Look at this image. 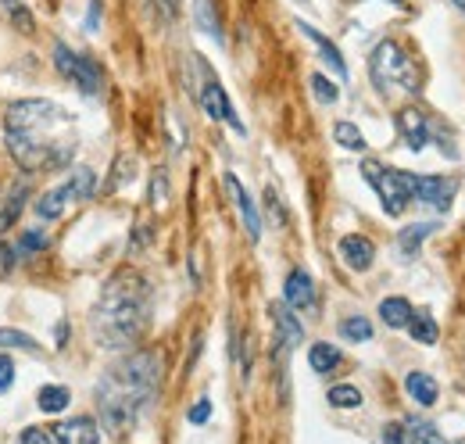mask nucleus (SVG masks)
Returning a JSON list of instances; mask_svg holds the SVG:
<instances>
[{
  "instance_id": "45",
  "label": "nucleus",
  "mask_w": 465,
  "mask_h": 444,
  "mask_svg": "<svg viewBox=\"0 0 465 444\" xmlns=\"http://www.w3.org/2000/svg\"><path fill=\"white\" fill-rule=\"evenodd\" d=\"M4 4H8V8H12V4H19V0H4Z\"/></svg>"
},
{
  "instance_id": "23",
  "label": "nucleus",
  "mask_w": 465,
  "mask_h": 444,
  "mask_svg": "<svg viewBox=\"0 0 465 444\" xmlns=\"http://www.w3.org/2000/svg\"><path fill=\"white\" fill-rule=\"evenodd\" d=\"M68 401H72L68 387H58V384L40 387V394H36V405H40L43 412H65V409H68Z\"/></svg>"
},
{
  "instance_id": "29",
  "label": "nucleus",
  "mask_w": 465,
  "mask_h": 444,
  "mask_svg": "<svg viewBox=\"0 0 465 444\" xmlns=\"http://www.w3.org/2000/svg\"><path fill=\"white\" fill-rule=\"evenodd\" d=\"M340 333L347 340H372V323L365 315H351V319L340 323Z\"/></svg>"
},
{
  "instance_id": "19",
  "label": "nucleus",
  "mask_w": 465,
  "mask_h": 444,
  "mask_svg": "<svg viewBox=\"0 0 465 444\" xmlns=\"http://www.w3.org/2000/svg\"><path fill=\"white\" fill-rule=\"evenodd\" d=\"M194 22L205 36H212L215 43H222V22H219V12H215V0H194Z\"/></svg>"
},
{
  "instance_id": "7",
  "label": "nucleus",
  "mask_w": 465,
  "mask_h": 444,
  "mask_svg": "<svg viewBox=\"0 0 465 444\" xmlns=\"http://www.w3.org/2000/svg\"><path fill=\"white\" fill-rule=\"evenodd\" d=\"M54 68L75 86L79 94H86V97H101L105 94V72L89 54H79L68 43H58L54 47Z\"/></svg>"
},
{
  "instance_id": "34",
  "label": "nucleus",
  "mask_w": 465,
  "mask_h": 444,
  "mask_svg": "<svg viewBox=\"0 0 465 444\" xmlns=\"http://www.w3.org/2000/svg\"><path fill=\"white\" fill-rule=\"evenodd\" d=\"M165 201H168V175H165V168H158L154 180H151V205L161 208Z\"/></svg>"
},
{
  "instance_id": "44",
  "label": "nucleus",
  "mask_w": 465,
  "mask_h": 444,
  "mask_svg": "<svg viewBox=\"0 0 465 444\" xmlns=\"http://www.w3.org/2000/svg\"><path fill=\"white\" fill-rule=\"evenodd\" d=\"M391 4H398V8H405V0H391Z\"/></svg>"
},
{
  "instance_id": "6",
  "label": "nucleus",
  "mask_w": 465,
  "mask_h": 444,
  "mask_svg": "<svg viewBox=\"0 0 465 444\" xmlns=\"http://www.w3.org/2000/svg\"><path fill=\"white\" fill-rule=\"evenodd\" d=\"M93 191H97V175H93V168H72V175H68V180H65L61 187L47 191V194L36 201V215H40L43 222H54V219L65 215L68 205L89 201Z\"/></svg>"
},
{
  "instance_id": "41",
  "label": "nucleus",
  "mask_w": 465,
  "mask_h": 444,
  "mask_svg": "<svg viewBox=\"0 0 465 444\" xmlns=\"http://www.w3.org/2000/svg\"><path fill=\"white\" fill-rule=\"evenodd\" d=\"M101 0H89V12H86V29L89 33H97V22H101Z\"/></svg>"
},
{
  "instance_id": "15",
  "label": "nucleus",
  "mask_w": 465,
  "mask_h": 444,
  "mask_svg": "<svg viewBox=\"0 0 465 444\" xmlns=\"http://www.w3.org/2000/svg\"><path fill=\"white\" fill-rule=\"evenodd\" d=\"M272 323L279 330V340H283L287 347H298L305 340V326L298 323V315H294L291 305H272Z\"/></svg>"
},
{
  "instance_id": "26",
  "label": "nucleus",
  "mask_w": 465,
  "mask_h": 444,
  "mask_svg": "<svg viewBox=\"0 0 465 444\" xmlns=\"http://www.w3.org/2000/svg\"><path fill=\"white\" fill-rule=\"evenodd\" d=\"M333 140L340 147H347V151H365V136H361V129L354 122H337L333 126Z\"/></svg>"
},
{
  "instance_id": "31",
  "label": "nucleus",
  "mask_w": 465,
  "mask_h": 444,
  "mask_svg": "<svg viewBox=\"0 0 465 444\" xmlns=\"http://www.w3.org/2000/svg\"><path fill=\"white\" fill-rule=\"evenodd\" d=\"M133 168H136V158H133V154H119V161H115V180L108 183V191H119V187H126V183L133 180V175H136Z\"/></svg>"
},
{
  "instance_id": "42",
  "label": "nucleus",
  "mask_w": 465,
  "mask_h": 444,
  "mask_svg": "<svg viewBox=\"0 0 465 444\" xmlns=\"http://www.w3.org/2000/svg\"><path fill=\"white\" fill-rule=\"evenodd\" d=\"M158 4H161V12H165V19H168V22L179 15V0H158Z\"/></svg>"
},
{
  "instance_id": "39",
  "label": "nucleus",
  "mask_w": 465,
  "mask_h": 444,
  "mask_svg": "<svg viewBox=\"0 0 465 444\" xmlns=\"http://www.w3.org/2000/svg\"><path fill=\"white\" fill-rule=\"evenodd\" d=\"M8 12H12V22H19V29H22V33H33V15H29L22 4H12Z\"/></svg>"
},
{
  "instance_id": "35",
  "label": "nucleus",
  "mask_w": 465,
  "mask_h": 444,
  "mask_svg": "<svg viewBox=\"0 0 465 444\" xmlns=\"http://www.w3.org/2000/svg\"><path fill=\"white\" fill-rule=\"evenodd\" d=\"M15 261H19V251H15L12 244H4V240H0V280L15 273Z\"/></svg>"
},
{
  "instance_id": "5",
  "label": "nucleus",
  "mask_w": 465,
  "mask_h": 444,
  "mask_svg": "<svg viewBox=\"0 0 465 444\" xmlns=\"http://www.w3.org/2000/svg\"><path fill=\"white\" fill-rule=\"evenodd\" d=\"M361 175L376 187L380 201H384V212L387 215H401L408 208V201L415 198V175L412 172H401V168H387L380 161H361Z\"/></svg>"
},
{
  "instance_id": "32",
  "label": "nucleus",
  "mask_w": 465,
  "mask_h": 444,
  "mask_svg": "<svg viewBox=\"0 0 465 444\" xmlns=\"http://www.w3.org/2000/svg\"><path fill=\"white\" fill-rule=\"evenodd\" d=\"M312 94H315L322 105H333V101L340 97V90H337V86H333L322 72H315V75H312Z\"/></svg>"
},
{
  "instance_id": "12",
  "label": "nucleus",
  "mask_w": 465,
  "mask_h": 444,
  "mask_svg": "<svg viewBox=\"0 0 465 444\" xmlns=\"http://www.w3.org/2000/svg\"><path fill=\"white\" fill-rule=\"evenodd\" d=\"M340 258H344V265H347V269H354V273H365L368 265H372V258H376V244H372L368 237L347 233V237H340Z\"/></svg>"
},
{
  "instance_id": "16",
  "label": "nucleus",
  "mask_w": 465,
  "mask_h": 444,
  "mask_svg": "<svg viewBox=\"0 0 465 444\" xmlns=\"http://www.w3.org/2000/svg\"><path fill=\"white\" fill-rule=\"evenodd\" d=\"M437 230H440L437 222H412V226H405V230L398 233V251H401V258L412 261V258L419 254V247H422Z\"/></svg>"
},
{
  "instance_id": "10",
  "label": "nucleus",
  "mask_w": 465,
  "mask_h": 444,
  "mask_svg": "<svg viewBox=\"0 0 465 444\" xmlns=\"http://www.w3.org/2000/svg\"><path fill=\"white\" fill-rule=\"evenodd\" d=\"M398 133L405 136V144H408L412 151H422V147L433 140V122H430V115L419 112V108H401V112H398Z\"/></svg>"
},
{
  "instance_id": "30",
  "label": "nucleus",
  "mask_w": 465,
  "mask_h": 444,
  "mask_svg": "<svg viewBox=\"0 0 465 444\" xmlns=\"http://www.w3.org/2000/svg\"><path fill=\"white\" fill-rule=\"evenodd\" d=\"M47 240H50V237H47L43 230H26V233L19 237V244H15V251H19V258H22V254H36V251L47 247Z\"/></svg>"
},
{
  "instance_id": "8",
  "label": "nucleus",
  "mask_w": 465,
  "mask_h": 444,
  "mask_svg": "<svg viewBox=\"0 0 465 444\" xmlns=\"http://www.w3.org/2000/svg\"><path fill=\"white\" fill-rule=\"evenodd\" d=\"M458 194V180L454 175H415V198L437 212H447L451 201Z\"/></svg>"
},
{
  "instance_id": "33",
  "label": "nucleus",
  "mask_w": 465,
  "mask_h": 444,
  "mask_svg": "<svg viewBox=\"0 0 465 444\" xmlns=\"http://www.w3.org/2000/svg\"><path fill=\"white\" fill-rule=\"evenodd\" d=\"M384 444H415L408 423H387L384 426Z\"/></svg>"
},
{
  "instance_id": "1",
  "label": "nucleus",
  "mask_w": 465,
  "mask_h": 444,
  "mask_svg": "<svg viewBox=\"0 0 465 444\" xmlns=\"http://www.w3.org/2000/svg\"><path fill=\"white\" fill-rule=\"evenodd\" d=\"M4 140L26 172H54L72 165L75 154V129L72 115L54 101H15L4 115Z\"/></svg>"
},
{
  "instance_id": "37",
  "label": "nucleus",
  "mask_w": 465,
  "mask_h": 444,
  "mask_svg": "<svg viewBox=\"0 0 465 444\" xmlns=\"http://www.w3.org/2000/svg\"><path fill=\"white\" fill-rule=\"evenodd\" d=\"M15 384V362L8 351H0V391H8Z\"/></svg>"
},
{
  "instance_id": "21",
  "label": "nucleus",
  "mask_w": 465,
  "mask_h": 444,
  "mask_svg": "<svg viewBox=\"0 0 465 444\" xmlns=\"http://www.w3.org/2000/svg\"><path fill=\"white\" fill-rule=\"evenodd\" d=\"M405 330L412 333L415 344H437V337H440V326H437V319L430 312H412V323Z\"/></svg>"
},
{
  "instance_id": "11",
  "label": "nucleus",
  "mask_w": 465,
  "mask_h": 444,
  "mask_svg": "<svg viewBox=\"0 0 465 444\" xmlns=\"http://www.w3.org/2000/svg\"><path fill=\"white\" fill-rule=\"evenodd\" d=\"M226 191H229V198H233V205H236V212H240V219H244V230H247V237L258 244L261 240V215H258V205H254V198L240 187V180L233 172H226Z\"/></svg>"
},
{
  "instance_id": "38",
  "label": "nucleus",
  "mask_w": 465,
  "mask_h": 444,
  "mask_svg": "<svg viewBox=\"0 0 465 444\" xmlns=\"http://www.w3.org/2000/svg\"><path fill=\"white\" fill-rule=\"evenodd\" d=\"M186 419H190L194 426H201V423H208V419H212V401H208V398H201V401H198V405H194L190 412H186Z\"/></svg>"
},
{
  "instance_id": "4",
  "label": "nucleus",
  "mask_w": 465,
  "mask_h": 444,
  "mask_svg": "<svg viewBox=\"0 0 465 444\" xmlns=\"http://www.w3.org/2000/svg\"><path fill=\"white\" fill-rule=\"evenodd\" d=\"M368 75H372V82H376L384 94H394V90L419 94L422 90V86H419V68H415V61L408 58V51L398 40L376 43V51L368 54Z\"/></svg>"
},
{
  "instance_id": "25",
  "label": "nucleus",
  "mask_w": 465,
  "mask_h": 444,
  "mask_svg": "<svg viewBox=\"0 0 465 444\" xmlns=\"http://www.w3.org/2000/svg\"><path fill=\"white\" fill-rule=\"evenodd\" d=\"M26 198H29V187L22 183L12 198H8V205H4V212H0V233H8L12 230V222L22 215V208H26Z\"/></svg>"
},
{
  "instance_id": "14",
  "label": "nucleus",
  "mask_w": 465,
  "mask_h": 444,
  "mask_svg": "<svg viewBox=\"0 0 465 444\" xmlns=\"http://www.w3.org/2000/svg\"><path fill=\"white\" fill-rule=\"evenodd\" d=\"M283 298H287V305H291L294 312L315 308V284H312V277H308L305 269H294V273L287 277V284H283Z\"/></svg>"
},
{
  "instance_id": "3",
  "label": "nucleus",
  "mask_w": 465,
  "mask_h": 444,
  "mask_svg": "<svg viewBox=\"0 0 465 444\" xmlns=\"http://www.w3.org/2000/svg\"><path fill=\"white\" fill-rule=\"evenodd\" d=\"M151 323V287L140 273L122 269L115 273L89 315V333L105 351H126L133 347Z\"/></svg>"
},
{
  "instance_id": "24",
  "label": "nucleus",
  "mask_w": 465,
  "mask_h": 444,
  "mask_svg": "<svg viewBox=\"0 0 465 444\" xmlns=\"http://www.w3.org/2000/svg\"><path fill=\"white\" fill-rule=\"evenodd\" d=\"M0 351H29V354H36L40 344H36L29 333H22V330L4 326V330H0Z\"/></svg>"
},
{
  "instance_id": "22",
  "label": "nucleus",
  "mask_w": 465,
  "mask_h": 444,
  "mask_svg": "<svg viewBox=\"0 0 465 444\" xmlns=\"http://www.w3.org/2000/svg\"><path fill=\"white\" fill-rule=\"evenodd\" d=\"M308 362H312V370H315V373H329V370H337V366H340V347H337V344L319 340V344H312V351H308Z\"/></svg>"
},
{
  "instance_id": "18",
  "label": "nucleus",
  "mask_w": 465,
  "mask_h": 444,
  "mask_svg": "<svg viewBox=\"0 0 465 444\" xmlns=\"http://www.w3.org/2000/svg\"><path fill=\"white\" fill-rule=\"evenodd\" d=\"M405 391H408L412 401L422 405V409L437 405V398H440V387H437V380H433L430 373H408V377H405Z\"/></svg>"
},
{
  "instance_id": "13",
  "label": "nucleus",
  "mask_w": 465,
  "mask_h": 444,
  "mask_svg": "<svg viewBox=\"0 0 465 444\" xmlns=\"http://www.w3.org/2000/svg\"><path fill=\"white\" fill-rule=\"evenodd\" d=\"M54 440L58 444H101V430L89 416H75L54 426Z\"/></svg>"
},
{
  "instance_id": "2",
  "label": "nucleus",
  "mask_w": 465,
  "mask_h": 444,
  "mask_svg": "<svg viewBox=\"0 0 465 444\" xmlns=\"http://www.w3.org/2000/svg\"><path fill=\"white\" fill-rule=\"evenodd\" d=\"M161 387V354L158 351H129L97 380V409L108 433L122 437L136 426L140 412Z\"/></svg>"
},
{
  "instance_id": "17",
  "label": "nucleus",
  "mask_w": 465,
  "mask_h": 444,
  "mask_svg": "<svg viewBox=\"0 0 465 444\" xmlns=\"http://www.w3.org/2000/svg\"><path fill=\"white\" fill-rule=\"evenodd\" d=\"M298 29H301V33H305V36H308V40H312L315 47H319L322 61H326V65H329V68H333V72H337L340 79H347V65H344V58H340L337 43H333V40H326V36H322V33H319L315 26H308V22H298Z\"/></svg>"
},
{
  "instance_id": "20",
  "label": "nucleus",
  "mask_w": 465,
  "mask_h": 444,
  "mask_svg": "<svg viewBox=\"0 0 465 444\" xmlns=\"http://www.w3.org/2000/svg\"><path fill=\"white\" fill-rule=\"evenodd\" d=\"M412 305H408V298H384L380 301V319L391 326V330H405L408 323H412Z\"/></svg>"
},
{
  "instance_id": "27",
  "label": "nucleus",
  "mask_w": 465,
  "mask_h": 444,
  "mask_svg": "<svg viewBox=\"0 0 465 444\" xmlns=\"http://www.w3.org/2000/svg\"><path fill=\"white\" fill-rule=\"evenodd\" d=\"M408 430H412V437H415V444H451L433 423H426V419H408Z\"/></svg>"
},
{
  "instance_id": "9",
  "label": "nucleus",
  "mask_w": 465,
  "mask_h": 444,
  "mask_svg": "<svg viewBox=\"0 0 465 444\" xmlns=\"http://www.w3.org/2000/svg\"><path fill=\"white\" fill-rule=\"evenodd\" d=\"M198 101H201V108H205V115H208V119H215V122H229L236 133H247V129H244V122L236 119V112H233V105H229V97H226V90L219 86V79H215V75H208V82L201 86Z\"/></svg>"
},
{
  "instance_id": "40",
  "label": "nucleus",
  "mask_w": 465,
  "mask_h": 444,
  "mask_svg": "<svg viewBox=\"0 0 465 444\" xmlns=\"http://www.w3.org/2000/svg\"><path fill=\"white\" fill-rule=\"evenodd\" d=\"M265 208H268V215H272V222H275V226H283V212H279V198H275V191H272V187L265 191Z\"/></svg>"
},
{
  "instance_id": "36",
  "label": "nucleus",
  "mask_w": 465,
  "mask_h": 444,
  "mask_svg": "<svg viewBox=\"0 0 465 444\" xmlns=\"http://www.w3.org/2000/svg\"><path fill=\"white\" fill-rule=\"evenodd\" d=\"M19 444H58V440H54V433H47L40 426H26L22 437H19Z\"/></svg>"
},
{
  "instance_id": "43",
  "label": "nucleus",
  "mask_w": 465,
  "mask_h": 444,
  "mask_svg": "<svg viewBox=\"0 0 465 444\" xmlns=\"http://www.w3.org/2000/svg\"><path fill=\"white\" fill-rule=\"evenodd\" d=\"M454 8H458V12H465V0H454Z\"/></svg>"
},
{
  "instance_id": "28",
  "label": "nucleus",
  "mask_w": 465,
  "mask_h": 444,
  "mask_svg": "<svg viewBox=\"0 0 465 444\" xmlns=\"http://www.w3.org/2000/svg\"><path fill=\"white\" fill-rule=\"evenodd\" d=\"M329 405H333V409H358V405H361V391L351 387V384L329 387Z\"/></svg>"
}]
</instances>
